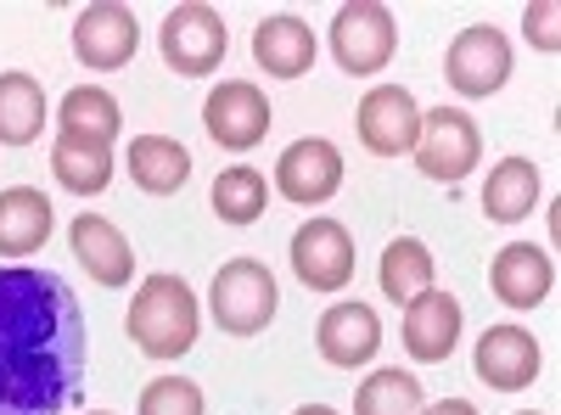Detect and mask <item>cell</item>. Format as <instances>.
Returning <instances> with one entry per match:
<instances>
[{"mask_svg": "<svg viewBox=\"0 0 561 415\" xmlns=\"http://www.w3.org/2000/svg\"><path fill=\"white\" fill-rule=\"evenodd\" d=\"M332 57L343 73H377L393 62V45H399V23L393 12L382 7V0H348V7H337L332 18Z\"/></svg>", "mask_w": 561, "mask_h": 415, "instance_id": "obj_5", "label": "cell"}, {"mask_svg": "<svg viewBox=\"0 0 561 415\" xmlns=\"http://www.w3.org/2000/svg\"><path fill=\"white\" fill-rule=\"evenodd\" d=\"M51 197L34 186H12L0 192V258H28L34 247L51 242Z\"/></svg>", "mask_w": 561, "mask_h": 415, "instance_id": "obj_19", "label": "cell"}, {"mask_svg": "<svg viewBox=\"0 0 561 415\" xmlns=\"http://www.w3.org/2000/svg\"><path fill=\"white\" fill-rule=\"evenodd\" d=\"M51 174H57V186L73 192V197H102L107 180H113V147L90 141V135H73V129H57Z\"/></svg>", "mask_w": 561, "mask_h": 415, "instance_id": "obj_20", "label": "cell"}, {"mask_svg": "<svg viewBox=\"0 0 561 415\" xmlns=\"http://www.w3.org/2000/svg\"><path fill=\"white\" fill-rule=\"evenodd\" d=\"M214 214L225 219V224H253V219H264V208H270V180L259 174V169H248V163H237V169H225L219 180H214Z\"/></svg>", "mask_w": 561, "mask_h": 415, "instance_id": "obj_26", "label": "cell"}, {"mask_svg": "<svg viewBox=\"0 0 561 415\" xmlns=\"http://www.w3.org/2000/svg\"><path fill=\"white\" fill-rule=\"evenodd\" d=\"M163 62L180 73V79H203L225 62V45H230V28L214 7H203V0H185V7H174L163 18Z\"/></svg>", "mask_w": 561, "mask_h": 415, "instance_id": "obj_6", "label": "cell"}, {"mask_svg": "<svg viewBox=\"0 0 561 415\" xmlns=\"http://www.w3.org/2000/svg\"><path fill=\"white\" fill-rule=\"evenodd\" d=\"M135 415H203V388L185 377H158L140 388V410Z\"/></svg>", "mask_w": 561, "mask_h": 415, "instance_id": "obj_28", "label": "cell"}, {"mask_svg": "<svg viewBox=\"0 0 561 415\" xmlns=\"http://www.w3.org/2000/svg\"><path fill=\"white\" fill-rule=\"evenodd\" d=\"M314 348H320L325 365H337V371H359V365L377 359V348H382L377 309L370 303H332L314 326Z\"/></svg>", "mask_w": 561, "mask_h": 415, "instance_id": "obj_13", "label": "cell"}, {"mask_svg": "<svg viewBox=\"0 0 561 415\" xmlns=\"http://www.w3.org/2000/svg\"><path fill=\"white\" fill-rule=\"evenodd\" d=\"M68 242H73V258L84 264V275L96 287H129V275H135V253L129 242L118 237V224L102 219V214H79L68 224Z\"/></svg>", "mask_w": 561, "mask_h": 415, "instance_id": "obj_17", "label": "cell"}, {"mask_svg": "<svg viewBox=\"0 0 561 415\" xmlns=\"http://www.w3.org/2000/svg\"><path fill=\"white\" fill-rule=\"evenodd\" d=\"M129 180L147 197H174L185 180H192V152L169 135H135L129 147Z\"/></svg>", "mask_w": 561, "mask_h": 415, "instance_id": "obj_21", "label": "cell"}, {"mask_svg": "<svg viewBox=\"0 0 561 415\" xmlns=\"http://www.w3.org/2000/svg\"><path fill=\"white\" fill-rule=\"evenodd\" d=\"M84 388V314L62 275L0 264V415H62Z\"/></svg>", "mask_w": 561, "mask_h": 415, "instance_id": "obj_1", "label": "cell"}, {"mask_svg": "<svg viewBox=\"0 0 561 415\" xmlns=\"http://www.w3.org/2000/svg\"><path fill=\"white\" fill-rule=\"evenodd\" d=\"M404 354L415 359V365H438V359H449L455 354V343H460V303H455V292H421L415 303H404Z\"/></svg>", "mask_w": 561, "mask_h": 415, "instance_id": "obj_15", "label": "cell"}, {"mask_svg": "<svg viewBox=\"0 0 561 415\" xmlns=\"http://www.w3.org/2000/svg\"><path fill=\"white\" fill-rule=\"evenodd\" d=\"M472 365H478V382H489L494 393H517V388L539 382L545 354H539L534 332H523V326H489L478 337Z\"/></svg>", "mask_w": 561, "mask_h": 415, "instance_id": "obj_14", "label": "cell"}, {"mask_svg": "<svg viewBox=\"0 0 561 415\" xmlns=\"http://www.w3.org/2000/svg\"><path fill=\"white\" fill-rule=\"evenodd\" d=\"M57 124L73 129V135H90V141H102V147H113L118 129H124V113H118V102L107 96V90L73 84L68 96H62V107H57Z\"/></svg>", "mask_w": 561, "mask_h": 415, "instance_id": "obj_25", "label": "cell"}, {"mask_svg": "<svg viewBox=\"0 0 561 415\" xmlns=\"http://www.w3.org/2000/svg\"><path fill=\"white\" fill-rule=\"evenodd\" d=\"M539 208V169L528 158H500L494 174L483 180V214L494 224H517Z\"/></svg>", "mask_w": 561, "mask_h": 415, "instance_id": "obj_22", "label": "cell"}, {"mask_svg": "<svg viewBox=\"0 0 561 415\" xmlns=\"http://www.w3.org/2000/svg\"><path fill=\"white\" fill-rule=\"evenodd\" d=\"M433 253H427V242H415V237H399V242H388V253H382V264H377V281H382V298H393L399 309L404 303H415L421 292H433Z\"/></svg>", "mask_w": 561, "mask_h": 415, "instance_id": "obj_24", "label": "cell"}, {"mask_svg": "<svg viewBox=\"0 0 561 415\" xmlns=\"http://www.w3.org/2000/svg\"><path fill=\"white\" fill-rule=\"evenodd\" d=\"M421 415H478V404L472 399H438V404H427Z\"/></svg>", "mask_w": 561, "mask_h": 415, "instance_id": "obj_30", "label": "cell"}, {"mask_svg": "<svg viewBox=\"0 0 561 415\" xmlns=\"http://www.w3.org/2000/svg\"><path fill=\"white\" fill-rule=\"evenodd\" d=\"M270 102H264V90L248 84V79H225L208 90V102H203V129H208V141L225 147V152H253L264 135H270Z\"/></svg>", "mask_w": 561, "mask_h": 415, "instance_id": "obj_8", "label": "cell"}, {"mask_svg": "<svg viewBox=\"0 0 561 415\" xmlns=\"http://www.w3.org/2000/svg\"><path fill=\"white\" fill-rule=\"evenodd\" d=\"M359 129V147L377 152V158H404L415 152V135H421V107L404 84H377L354 113Z\"/></svg>", "mask_w": 561, "mask_h": 415, "instance_id": "obj_10", "label": "cell"}, {"mask_svg": "<svg viewBox=\"0 0 561 415\" xmlns=\"http://www.w3.org/2000/svg\"><path fill=\"white\" fill-rule=\"evenodd\" d=\"M523 415H539V410H523Z\"/></svg>", "mask_w": 561, "mask_h": 415, "instance_id": "obj_33", "label": "cell"}, {"mask_svg": "<svg viewBox=\"0 0 561 415\" xmlns=\"http://www.w3.org/2000/svg\"><path fill=\"white\" fill-rule=\"evenodd\" d=\"M275 309H280V287H275L270 264H259V258H230V264H219L214 287H208V314L219 320V332H230V337H259L270 320H275Z\"/></svg>", "mask_w": 561, "mask_h": 415, "instance_id": "obj_3", "label": "cell"}, {"mask_svg": "<svg viewBox=\"0 0 561 415\" xmlns=\"http://www.w3.org/2000/svg\"><path fill=\"white\" fill-rule=\"evenodd\" d=\"M483 158V135L466 107H433L421 113V135H415V169L444 186H460L466 174Z\"/></svg>", "mask_w": 561, "mask_h": 415, "instance_id": "obj_4", "label": "cell"}, {"mask_svg": "<svg viewBox=\"0 0 561 415\" xmlns=\"http://www.w3.org/2000/svg\"><path fill=\"white\" fill-rule=\"evenodd\" d=\"M135 45H140V23H135L129 7H118V0H96V7H84L73 18V51H79V62L102 68V73L124 68L135 57Z\"/></svg>", "mask_w": 561, "mask_h": 415, "instance_id": "obj_12", "label": "cell"}, {"mask_svg": "<svg viewBox=\"0 0 561 415\" xmlns=\"http://www.w3.org/2000/svg\"><path fill=\"white\" fill-rule=\"evenodd\" d=\"M489 287H494V298L511 303V309H539V303L550 298V287H556V264H550V253L534 247V242H505V247L494 253Z\"/></svg>", "mask_w": 561, "mask_h": 415, "instance_id": "obj_16", "label": "cell"}, {"mask_svg": "<svg viewBox=\"0 0 561 415\" xmlns=\"http://www.w3.org/2000/svg\"><path fill=\"white\" fill-rule=\"evenodd\" d=\"M343 186V152L332 141H314V135H304V141H293L287 152L275 158V192L298 203V208H320L332 203Z\"/></svg>", "mask_w": 561, "mask_h": 415, "instance_id": "obj_9", "label": "cell"}, {"mask_svg": "<svg viewBox=\"0 0 561 415\" xmlns=\"http://www.w3.org/2000/svg\"><path fill=\"white\" fill-rule=\"evenodd\" d=\"M124 326H129L135 348L147 359H180V354H192V343H197L203 309H197L192 287H185L180 275H152V281H140Z\"/></svg>", "mask_w": 561, "mask_h": 415, "instance_id": "obj_2", "label": "cell"}, {"mask_svg": "<svg viewBox=\"0 0 561 415\" xmlns=\"http://www.w3.org/2000/svg\"><path fill=\"white\" fill-rule=\"evenodd\" d=\"M253 62L270 79H298L314 68V28L293 12H275L253 28Z\"/></svg>", "mask_w": 561, "mask_h": 415, "instance_id": "obj_18", "label": "cell"}, {"mask_svg": "<svg viewBox=\"0 0 561 415\" xmlns=\"http://www.w3.org/2000/svg\"><path fill=\"white\" fill-rule=\"evenodd\" d=\"M45 129V90L34 73H0V147H34Z\"/></svg>", "mask_w": 561, "mask_h": 415, "instance_id": "obj_23", "label": "cell"}, {"mask_svg": "<svg viewBox=\"0 0 561 415\" xmlns=\"http://www.w3.org/2000/svg\"><path fill=\"white\" fill-rule=\"evenodd\" d=\"M556 18H561L556 0H528V7H523V34L539 45L545 57H556V51H561V28H556Z\"/></svg>", "mask_w": 561, "mask_h": 415, "instance_id": "obj_29", "label": "cell"}, {"mask_svg": "<svg viewBox=\"0 0 561 415\" xmlns=\"http://www.w3.org/2000/svg\"><path fill=\"white\" fill-rule=\"evenodd\" d=\"M293 415H337V410H325V404H304V410H293Z\"/></svg>", "mask_w": 561, "mask_h": 415, "instance_id": "obj_31", "label": "cell"}, {"mask_svg": "<svg viewBox=\"0 0 561 415\" xmlns=\"http://www.w3.org/2000/svg\"><path fill=\"white\" fill-rule=\"evenodd\" d=\"M90 415H113V410H90Z\"/></svg>", "mask_w": 561, "mask_h": 415, "instance_id": "obj_32", "label": "cell"}, {"mask_svg": "<svg viewBox=\"0 0 561 415\" xmlns=\"http://www.w3.org/2000/svg\"><path fill=\"white\" fill-rule=\"evenodd\" d=\"M444 79L455 96L466 102H483L494 96V90L511 79V39L489 23H472V28H460L449 39V51H444Z\"/></svg>", "mask_w": 561, "mask_h": 415, "instance_id": "obj_7", "label": "cell"}, {"mask_svg": "<svg viewBox=\"0 0 561 415\" xmlns=\"http://www.w3.org/2000/svg\"><path fill=\"white\" fill-rule=\"evenodd\" d=\"M293 269L309 292H337L354 281V242L337 219H309L293 230Z\"/></svg>", "mask_w": 561, "mask_h": 415, "instance_id": "obj_11", "label": "cell"}, {"mask_svg": "<svg viewBox=\"0 0 561 415\" xmlns=\"http://www.w3.org/2000/svg\"><path fill=\"white\" fill-rule=\"evenodd\" d=\"M427 410V399H421V377L410 371H377V377H365L359 393H354V415H421Z\"/></svg>", "mask_w": 561, "mask_h": 415, "instance_id": "obj_27", "label": "cell"}]
</instances>
